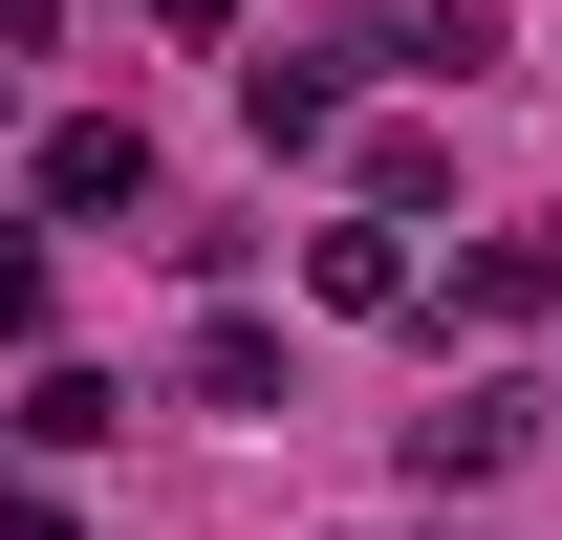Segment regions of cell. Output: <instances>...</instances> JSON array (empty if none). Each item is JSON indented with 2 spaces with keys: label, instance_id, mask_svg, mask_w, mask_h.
<instances>
[{
  "label": "cell",
  "instance_id": "ba28073f",
  "mask_svg": "<svg viewBox=\"0 0 562 540\" xmlns=\"http://www.w3.org/2000/svg\"><path fill=\"white\" fill-rule=\"evenodd\" d=\"M44 325V238H22V216H0V346Z\"/></svg>",
  "mask_w": 562,
  "mask_h": 540
},
{
  "label": "cell",
  "instance_id": "9c48e42d",
  "mask_svg": "<svg viewBox=\"0 0 562 540\" xmlns=\"http://www.w3.org/2000/svg\"><path fill=\"white\" fill-rule=\"evenodd\" d=\"M0 540H87V519H66V497H44V475H0Z\"/></svg>",
  "mask_w": 562,
  "mask_h": 540
},
{
  "label": "cell",
  "instance_id": "5b68a950",
  "mask_svg": "<svg viewBox=\"0 0 562 540\" xmlns=\"http://www.w3.org/2000/svg\"><path fill=\"white\" fill-rule=\"evenodd\" d=\"M303 281H325L347 325H390V303H412V238H390V216H347V238H325V260H303Z\"/></svg>",
  "mask_w": 562,
  "mask_h": 540
},
{
  "label": "cell",
  "instance_id": "3957f363",
  "mask_svg": "<svg viewBox=\"0 0 562 540\" xmlns=\"http://www.w3.org/2000/svg\"><path fill=\"white\" fill-rule=\"evenodd\" d=\"M519 410H541V390H454V410L412 432V475H519Z\"/></svg>",
  "mask_w": 562,
  "mask_h": 540
},
{
  "label": "cell",
  "instance_id": "52a82bcc",
  "mask_svg": "<svg viewBox=\"0 0 562 540\" xmlns=\"http://www.w3.org/2000/svg\"><path fill=\"white\" fill-rule=\"evenodd\" d=\"M541 281H562L541 238H476V260H454V325H541Z\"/></svg>",
  "mask_w": 562,
  "mask_h": 540
},
{
  "label": "cell",
  "instance_id": "8992f818",
  "mask_svg": "<svg viewBox=\"0 0 562 540\" xmlns=\"http://www.w3.org/2000/svg\"><path fill=\"white\" fill-rule=\"evenodd\" d=\"M109 410H131L109 368H44V390H22V454H109Z\"/></svg>",
  "mask_w": 562,
  "mask_h": 540
},
{
  "label": "cell",
  "instance_id": "30bf717a",
  "mask_svg": "<svg viewBox=\"0 0 562 540\" xmlns=\"http://www.w3.org/2000/svg\"><path fill=\"white\" fill-rule=\"evenodd\" d=\"M151 22H238V0H151Z\"/></svg>",
  "mask_w": 562,
  "mask_h": 540
},
{
  "label": "cell",
  "instance_id": "6da1fadb",
  "mask_svg": "<svg viewBox=\"0 0 562 540\" xmlns=\"http://www.w3.org/2000/svg\"><path fill=\"white\" fill-rule=\"evenodd\" d=\"M151 195V131L131 109H66V131H44V216H131Z\"/></svg>",
  "mask_w": 562,
  "mask_h": 540
},
{
  "label": "cell",
  "instance_id": "7a4b0ae2",
  "mask_svg": "<svg viewBox=\"0 0 562 540\" xmlns=\"http://www.w3.org/2000/svg\"><path fill=\"white\" fill-rule=\"evenodd\" d=\"M238 131H260V151H325V131H347V66H325V44H260V66H238Z\"/></svg>",
  "mask_w": 562,
  "mask_h": 540
},
{
  "label": "cell",
  "instance_id": "277c9868",
  "mask_svg": "<svg viewBox=\"0 0 562 540\" xmlns=\"http://www.w3.org/2000/svg\"><path fill=\"white\" fill-rule=\"evenodd\" d=\"M281 390H303V368H281V325H238V303H216V325H195V410H281Z\"/></svg>",
  "mask_w": 562,
  "mask_h": 540
}]
</instances>
